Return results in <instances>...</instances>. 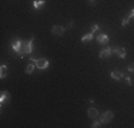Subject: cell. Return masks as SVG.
I'll use <instances>...</instances> for the list:
<instances>
[{
  "label": "cell",
  "instance_id": "obj_1",
  "mask_svg": "<svg viewBox=\"0 0 134 128\" xmlns=\"http://www.w3.org/2000/svg\"><path fill=\"white\" fill-rule=\"evenodd\" d=\"M33 43H34L33 38H31V40H29V41H23V44H21V53L20 54L31 53V51H33Z\"/></svg>",
  "mask_w": 134,
  "mask_h": 128
},
{
  "label": "cell",
  "instance_id": "obj_2",
  "mask_svg": "<svg viewBox=\"0 0 134 128\" xmlns=\"http://www.w3.org/2000/svg\"><path fill=\"white\" fill-rule=\"evenodd\" d=\"M111 120H113V113H111V111H106V113H103V114H101V117H100V121L103 124L110 123Z\"/></svg>",
  "mask_w": 134,
  "mask_h": 128
},
{
  "label": "cell",
  "instance_id": "obj_3",
  "mask_svg": "<svg viewBox=\"0 0 134 128\" xmlns=\"http://www.w3.org/2000/svg\"><path fill=\"white\" fill-rule=\"evenodd\" d=\"M64 31H66V27H63V26H53L52 27V33L53 34H56V36H62V34H64Z\"/></svg>",
  "mask_w": 134,
  "mask_h": 128
},
{
  "label": "cell",
  "instance_id": "obj_4",
  "mask_svg": "<svg viewBox=\"0 0 134 128\" xmlns=\"http://www.w3.org/2000/svg\"><path fill=\"white\" fill-rule=\"evenodd\" d=\"M47 66H49V61H47L46 59H39V60H36V67H37V68L44 70V68H47Z\"/></svg>",
  "mask_w": 134,
  "mask_h": 128
},
{
  "label": "cell",
  "instance_id": "obj_5",
  "mask_svg": "<svg viewBox=\"0 0 134 128\" xmlns=\"http://www.w3.org/2000/svg\"><path fill=\"white\" fill-rule=\"evenodd\" d=\"M21 44H23V41H21V40H17V41H14V43H13V50L17 54L21 53Z\"/></svg>",
  "mask_w": 134,
  "mask_h": 128
},
{
  "label": "cell",
  "instance_id": "obj_6",
  "mask_svg": "<svg viewBox=\"0 0 134 128\" xmlns=\"http://www.w3.org/2000/svg\"><path fill=\"white\" fill-rule=\"evenodd\" d=\"M114 53H116L117 56L120 57V59H124V57H126V50H124L123 47H116V50H114Z\"/></svg>",
  "mask_w": 134,
  "mask_h": 128
},
{
  "label": "cell",
  "instance_id": "obj_7",
  "mask_svg": "<svg viewBox=\"0 0 134 128\" xmlns=\"http://www.w3.org/2000/svg\"><path fill=\"white\" fill-rule=\"evenodd\" d=\"M111 54V49L110 47H104L103 50H101V53H100V57L101 59H106V57H108Z\"/></svg>",
  "mask_w": 134,
  "mask_h": 128
},
{
  "label": "cell",
  "instance_id": "obj_8",
  "mask_svg": "<svg viewBox=\"0 0 134 128\" xmlns=\"http://www.w3.org/2000/svg\"><path fill=\"white\" fill-rule=\"evenodd\" d=\"M87 114H88V117H90V118H93V120H96V118L98 117V111L96 110V108H88Z\"/></svg>",
  "mask_w": 134,
  "mask_h": 128
},
{
  "label": "cell",
  "instance_id": "obj_9",
  "mask_svg": "<svg viewBox=\"0 0 134 128\" xmlns=\"http://www.w3.org/2000/svg\"><path fill=\"white\" fill-rule=\"evenodd\" d=\"M97 41L100 44H107L108 43V37L106 36V34H100V36L97 37Z\"/></svg>",
  "mask_w": 134,
  "mask_h": 128
},
{
  "label": "cell",
  "instance_id": "obj_10",
  "mask_svg": "<svg viewBox=\"0 0 134 128\" xmlns=\"http://www.w3.org/2000/svg\"><path fill=\"white\" fill-rule=\"evenodd\" d=\"M34 68H36V63H34V61H30V64L26 67V74H31Z\"/></svg>",
  "mask_w": 134,
  "mask_h": 128
},
{
  "label": "cell",
  "instance_id": "obj_11",
  "mask_svg": "<svg viewBox=\"0 0 134 128\" xmlns=\"http://www.w3.org/2000/svg\"><path fill=\"white\" fill-rule=\"evenodd\" d=\"M111 78H113V80H121V78H123V73H120V71H111Z\"/></svg>",
  "mask_w": 134,
  "mask_h": 128
},
{
  "label": "cell",
  "instance_id": "obj_12",
  "mask_svg": "<svg viewBox=\"0 0 134 128\" xmlns=\"http://www.w3.org/2000/svg\"><path fill=\"white\" fill-rule=\"evenodd\" d=\"M9 100H10V95H9L6 91H3V92H2V98H0V102H2V105L4 104L6 101H9Z\"/></svg>",
  "mask_w": 134,
  "mask_h": 128
},
{
  "label": "cell",
  "instance_id": "obj_13",
  "mask_svg": "<svg viewBox=\"0 0 134 128\" xmlns=\"http://www.w3.org/2000/svg\"><path fill=\"white\" fill-rule=\"evenodd\" d=\"M6 75H7V66L2 64V67H0V77H2V78H4Z\"/></svg>",
  "mask_w": 134,
  "mask_h": 128
},
{
  "label": "cell",
  "instance_id": "obj_14",
  "mask_svg": "<svg viewBox=\"0 0 134 128\" xmlns=\"http://www.w3.org/2000/svg\"><path fill=\"white\" fill-rule=\"evenodd\" d=\"M91 38H93V33H88V34H86V36H83L81 41L83 43H87V41H90Z\"/></svg>",
  "mask_w": 134,
  "mask_h": 128
},
{
  "label": "cell",
  "instance_id": "obj_15",
  "mask_svg": "<svg viewBox=\"0 0 134 128\" xmlns=\"http://www.w3.org/2000/svg\"><path fill=\"white\" fill-rule=\"evenodd\" d=\"M33 4H34V7H36V9H39V7H41V6H44V0H36Z\"/></svg>",
  "mask_w": 134,
  "mask_h": 128
},
{
  "label": "cell",
  "instance_id": "obj_16",
  "mask_svg": "<svg viewBox=\"0 0 134 128\" xmlns=\"http://www.w3.org/2000/svg\"><path fill=\"white\" fill-rule=\"evenodd\" d=\"M123 78H124V81H126L129 85H133V81H131V78H130L129 75H123Z\"/></svg>",
  "mask_w": 134,
  "mask_h": 128
},
{
  "label": "cell",
  "instance_id": "obj_17",
  "mask_svg": "<svg viewBox=\"0 0 134 128\" xmlns=\"http://www.w3.org/2000/svg\"><path fill=\"white\" fill-rule=\"evenodd\" d=\"M101 124H103L101 121H94V124L91 127H93V128H98V127H101Z\"/></svg>",
  "mask_w": 134,
  "mask_h": 128
},
{
  "label": "cell",
  "instance_id": "obj_18",
  "mask_svg": "<svg viewBox=\"0 0 134 128\" xmlns=\"http://www.w3.org/2000/svg\"><path fill=\"white\" fill-rule=\"evenodd\" d=\"M129 71H130V73H134V63L129 64Z\"/></svg>",
  "mask_w": 134,
  "mask_h": 128
},
{
  "label": "cell",
  "instance_id": "obj_19",
  "mask_svg": "<svg viewBox=\"0 0 134 128\" xmlns=\"http://www.w3.org/2000/svg\"><path fill=\"white\" fill-rule=\"evenodd\" d=\"M129 24V19H123V21H121V26H127Z\"/></svg>",
  "mask_w": 134,
  "mask_h": 128
},
{
  "label": "cell",
  "instance_id": "obj_20",
  "mask_svg": "<svg viewBox=\"0 0 134 128\" xmlns=\"http://www.w3.org/2000/svg\"><path fill=\"white\" fill-rule=\"evenodd\" d=\"M98 30V26L97 24H93V26H91V31H97Z\"/></svg>",
  "mask_w": 134,
  "mask_h": 128
},
{
  "label": "cell",
  "instance_id": "obj_21",
  "mask_svg": "<svg viewBox=\"0 0 134 128\" xmlns=\"http://www.w3.org/2000/svg\"><path fill=\"white\" fill-rule=\"evenodd\" d=\"M133 17H134V9L130 11V14H129V17H127V19H133Z\"/></svg>",
  "mask_w": 134,
  "mask_h": 128
},
{
  "label": "cell",
  "instance_id": "obj_22",
  "mask_svg": "<svg viewBox=\"0 0 134 128\" xmlns=\"http://www.w3.org/2000/svg\"><path fill=\"white\" fill-rule=\"evenodd\" d=\"M73 26H74V21H73V20H71V21H70V23H69V28H71V27H73Z\"/></svg>",
  "mask_w": 134,
  "mask_h": 128
},
{
  "label": "cell",
  "instance_id": "obj_23",
  "mask_svg": "<svg viewBox=\"0 0 134 128\" xmlns=\"http://www.w3.org/2000/svg\"><path fill=\"white\" fill-rule=\"evenodd\" d=\"M88 2H91V3H93V2H94V0H88Z\"/></svg>",
  "mask_w": 134,
  "mask_h": 128
}]
</instances>
